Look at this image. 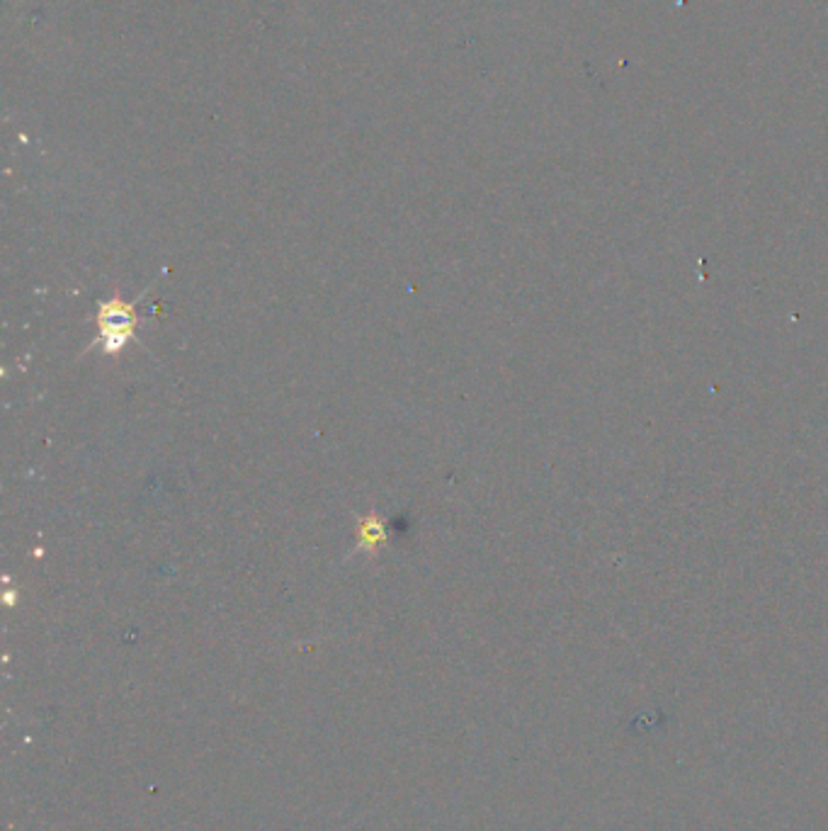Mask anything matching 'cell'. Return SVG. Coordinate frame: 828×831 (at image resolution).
Listing matches in <instances>:
<instances>
[{
	"mask_svg": "<svg viewBox=\"0 0 828 831\" xmlns=\"http://www.w3.org/2000/svg\"><path fill=\"white\" fill-rule=\"evenodd\" d=\"M136 326L134 307L115 297L100 307V338L105 353H119L132 338Z\"/></svg>",
	"mask_w": 828,
	"mask_h": 831,
	"instance_id": "6da1fadb",
	"label": "cell"
},
{
	"mask_svg": "<svg viewBox=\"0 0 828 831\" xmlns=\"http://www.w3.org/2000/svg\"><path fill=\"white\" fill-rule=\"evenodd\" d=\"M384 540H387V530H384L382 520H379L377 516H367L365 520H362L360 542H357L360 550H370V552L377 550Z\"/></svg>",
	"mask_w": 828,
	"mask_h": 831,
	"instance_id": "7a4b0ae2",
	"label": "cell"
}]
</instances>
